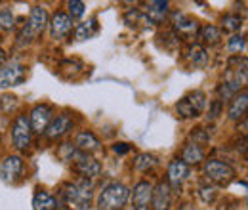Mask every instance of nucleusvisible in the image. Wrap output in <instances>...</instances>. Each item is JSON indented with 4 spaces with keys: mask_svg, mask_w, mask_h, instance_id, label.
Segmentation results:
<instances>
[{
    "mask_svg": "<svg viewBox=\"0 0 248 210\" xmlns=\"http://www.w3.org/2000/svg\"><path fill=\"white\" fill-rule=\"evenodd\" d=\"M124 21H126L128 27H134V29H138L140 25H141V27H149V25H151L149 19L145 17V14L140 12V10H132V12H128L126 17H124Z\"/></svg>",
    "mask_w": 248,
    "mask_h": 210,
    "instance_id": "nucleus-26",
    "label": "nucleus"
},
{
    "mask_svg": "<svg viewBox=\"0 0 248 210\" xmlns=\"http://www.w3.org/2000/svg\"><path fill=\"white\" fill-rule=\"evenodd\" d=\"M48 27V12L42 8V6H32L31 10V16H29V21L23 25V29L19 32V44L23 46V44H29L32 42L34 38H38L44 29Z\"/></svg>",
    "mask_w": 248,
    "mask_h": 210,
    "instance_id": "nucleus-3",
    "label": "nucleus"
},
{
    "mask_svg": "<svg viewBox=\"0 0 248 210\" xmlns=\"http://www.w3.org/2000/svg\"><path fill=\"white\" fill-rule=\"evenodd\" d=\"M58 207H60L58 199L48 191H38L32 197V210H58Z\"/></svg>",
    "mask_w": 248,
    "mask_h": 210,
    "instance_id": "nucleus-20",
    "label": "nucleus"
},
{
    "mask_svg": "<svg viewBox=\"0 0 248 210\" xmlns=\"http://www.w3.org/2000/svg\"><path fill=\"white\" fill-rule=\"evenodd\" d=\"M132 205V210H153V185L149 181L141 180L134 185Z\"/></svg>",
    "mask_w": 248,
    "mask_h": 210,
    "instance_id": "nucleus-10",
    "label": "nucleus"
},
{
    "mask_svg": "<svg viewBox=\"0 0 248 210\" xmlns=\"http://www.w3.org/2000/svg\"><path fill=\"white\" fill-rule=\"evenodd\" d=\"M0 40H2V38H0Z\"/></svg>",
    "mask_w": 248,
    "mask_h": 210,
    "instance_id": "nucleus-38",
    "label": "nucleus"
},
{
    "mask_svg": "<svg viewBox=\"0 0 248 210\" xmlns=\"http://www.w3.org/2000/svg\"><path fill=\"white\" fill-rule=\"evenodd\" d=\"M172 23H174V34H176L178 40L180 38L182 40H191V38H195L199 34V29H201L199 21L186 16V14H176Z\"/></svg>",
    "mask_w": 248,
    "mask_h": 210,
    "instance_id": "nucleus-8",
    "label": "nucleus"
},
{
    "mask_svg": "<svg viewBox=\"0 0 248 210\" xmlns=\"http://www.w3.org/2000/svg\"><path fill=\"white\" fill-rule=\"evenodd\" d=\"M69 161L75 162V170H77L84 180H93V178H97V176L101 174V164H99L93 157L86 155V153H80L78 149H75V153L71 155Z\"/></svg>",
    "mask_w": 248,
    "mask_h": 210,
    "instance_id": "nucleus-6",
    "label": "nucleus"
},
{
    "mask_svg": "<svg viewBox=\"0 0 248 210\" xmlns=\"http://www.w3.org/2000/svg\"><path fill=\"white\" fill-rule=\"evenodd\" d=\"M219 113H221V101H219V99H214V101L210 103V109H208V119L216 120L217 117H219Z\"/></svg>",
    "mask_w": 248,
    "mask_h": 210,
    "instance_id": "nucleus-35",
    "label": "nucleus"
},
{
    "mask_svg": "<svg viewBox=\"0 0 248 210\" xmlns=\"http://www.w3.org/2000/svg\"><path fill=\"white\" fill-rule=\"evenodd\" d=\"M247 107H248V94L247 92H241V94H237L231 99L229 109H227V117L231 120H239L241 117H245Z\"/></svg>",
    "mask_w": 248,
    "mask_h": 210,
    "instance_id": "nucleus-19",
    "label": "nucleus"
},
{
    "mask_svg": "<svg viewBox=\"0 0 248 210\" xmlns=\"http://www.w3.org/2000/svg\"><path fill=\"white\" fill-rule=\"evenodd\" d=\"M71 128H73V119H71V115L63 113V115H58L56 119L50 120L48 128L44 130V136H46L48 140H58V138L65 136Z\"/></svg>",
    "mask_w": 248,
    "mask_h": 210,
    "instance_id": "nucleus-15",
    "label": "nucleus"
},
{
    "mask_svg": "<svg viewBox=\"0 0 248 210\" xmlns=\"http://www.w3.org/2000/svg\"><path fill=\"white\" fill-rule=\"evenodd\" d=\"M204 44H217L221 40V29L216 27V25H204L199 29V34H197Z\"/></svg>",
    "mask_w": 248,
    "mask_h": 210,
    "instance_id": "nucleus-24",
    "label": "nucleus"
},
{
    "mask_svg": "<svg viewBox=\"0 0 248 210\" xmlns=\"http://www.w3.org/2000/svg\"><path fill=\"white\" fill-rule=\"evenodd\" d=\"M199 195H201V199H202L204 203H210V201H214V197H216V189H214V187L204 185V187H201Z\"/></svg>",
    "mask_w": 248,
    "mask_h": 210,
    "instance_id": "nucleus-34",
    "label": "nucleus"
},
{
    "mask_svg": "<svg viewBox=\"0 0 248 210\" xmlns=\"http://www.w3.org/2000/svg\"><path fill=\"white\" fill-rule=\"evenodd\" d=\"M12 140H14V145L19 151L29 149L32 140V130L27 115H17L16 117L14 124H12Z\"/></svg>",
    "mask_w": 248,
    "mask_h": 210,
    "instance_id": "nucleus-7",
    "label": "nucleus"
},
{
    "mask_svg": "<svg viewBox=\"0 0 248 210\" xmlns=\"http://www.w3.org/2000/svg\"><path fill=\"white\" fill-rule=\"evenodd\" d=\"M187 178H189V166L182 159H174L168 164V180H166V183L174 189H180Z\"/></svg>",
    "mask_w": 248,
    "mask_h": 210,
    "instance_id": "nucleus-14",
    "label": "nucleus"
},
{
    "mask_svg": "<svg viewBox=\"0 0 248 210\" xmlns=\"http://www.w3.org/2000/svg\"><path fill=\"white\" fill-rule=\"evenodd\" d=\"M134 164H136L138 170L147 172V170H151V168L156 164V157L155 155H151V153H141V155H138V159H136Z\"/></svg>",
    "mask_w": 248,
    "mask_h": 210,
    "instance_id": "nucleus-28",
    "label": "nucleus"
},
{
    "mask_svg": "<svg viewBox=\"0 0 248 210\" xmlns=\"http://www.w3.org/2000/svg\"><path fill=\"white\" fill-rule=\"evenodd\" d=\"M243 23H245L243 16H239V14H227L221 19V29L225 31V32H237V31L243 27Z\"/></svg>",
    "mask_w": 248,
    "mask_h": 210,
    "instance_id": "nucleus-27",
    "label": "nucleus"
},
{
    "mask_svg": "<svg viewBox=\"0 0 248 210\" xmlns=\"http://www.w3.org/2000/svg\"><path fill=\"white\" fill-rule=\"evenodd\" d=\"M16 105H17V97H16V96L4 94V96L0 97V109H2V111H12V109H16Z\"/></svg>",
    "mask_w": 248,
    "mask_h": 210,
    "instance_id": "nucleus-32",
    "label": "nucleus"
},
{
    "mask_svg": "<svg viewBox=\"0 0 248 210\" xmlns=\"http://www.w3.org/2000/svg\"><path fill=\"white\" fill-rule=\"evenodd\" d=\"M204 174H206V178L210 181L219 183V185H225V183H229V181L235 178L237 172H235V168L231 164H227L223 161H217V159H210L204 164Z\"/></svg>",
    "mask_w": 248,
    "mask_h": 210,
    "instance_id": "nucleus-5",
    "label": "nucleus"
},
{
    "mask_svg": "<svg viewBox=\"0 0 248 210\" xmlns=\"http://www.w3.org/2000/svg\"><path fill=\"white\" fill-rule=\"evenodd\" d=\"M172 205V187L166 181H158L153 187V209L170 210Z\"/></svg>",
    "mask_w": 248,
    "mask_h": 210,
    "instance_id": "nucleus-16",
    "label": "nucleus"
},
{
    "mask_svg": "<svg viewBox=\"0 0 248 210\" xmlns=\"http://www.w3.org/2000/svg\"><path fill=\"white\" fill-rule=\"evenodd\" d=\"M67 6H69V17H71V19L82 17V16H84V12H86L84 2H80V0H71Z\"/></svg>",
    "mask_w": 248,
    "mask_h": 210,
    "instance_id": "nucleus-30",
    "label": "nucleus"
},
{
    "mask_svg": "<svg viewBox=\"0 0 248 210\" xmlns=\"http://www.w3.org/2000/svg\"><path fill=\"white\" fill-rule=\"evenodd\" d=\"M25 81V65H21L19 61H12L6 63L0 69V88H10V86H17Z\"/></svg>",
    "mask_w": 248,
    "mask_h": 210,
    "instance_id": "nucleus-9",
    "label": "nucleus"
},
{
    "mask_svg": "<svg viewBox=\"0 0 248 210\" xmlns=\"http://www.w3.org/2000/svg\"><path fill=\"white\" fill-rule=\"evenodd\" d=\"M48 25H50V34H52V38L62 40V38L71 34V31H73V19H71L69 14H65V12H56V14L52 16V19L48 21Z\"/></svg>",
    "mask_w": 248,
    "mask_h": 210,
    "instance_id": "nucleus-13",
    "label": "nucleus"
},
{
    "mask_svg": "<svg viewBox=\"0 0 248 210\" xmlns=\"http://www.w3.org/2000/svg\"><path fill=\"white\" fill-rule=\"evenodd\" d=\"M63 199L71 210H90L92 201V183L88 180L77 181V183H67L63 185Z\"/></svg>",
    "mask_w": 248,
    "mask_h": 210,
    "instance_id": "nucleus-1",
    "label": "nucleus"
},
{
    "mask_svg": "<svg viewBox=\"0 0 248 210\" xmlns=\"http://www.w3.org/2000/svg\"><path fill=\"white\" fill-rule=\"evenodd\" d=\"M191 138H193V140H195V144H197V145H201V147L210 140V136L204 132V128H197V130L191 134Z\"/></svg>",
    "mask_w": 248,
    "mask_h": 210,
    "instance_id": "nucleus-33",
    "label": "nucleus"
},
{
    "mask_svg": "<svg viewBox=\"0 0 248 210\" xmlns=\"http://www.w3.org/2000/svg\"><path fill=\"white\" fill-rule=\"evenodd\" d=\"M180 210H195V207H191V205H184Z\"/></svg>",
    "mask_w": 248,
    "mask_h": 210,
    "instance_id": "nucleus-37",
    "label": "nucleus"
},
{
    "mask_svg": "<svg viewBox=\"0 0 248 210\" xmlns=\"http://www.w3.org/2000/svg\"><path fill=\"white\" fill-rule=\"evenodd\" d=\"M128 199H130V189L124 183L113 181L105 185L97 195V210H123Z\"/></svg>",
    "mask_w": 248,
    "mask_h": 210,
    "instance_id": "nucleus-2",
    "label": "nucleus"
},
{
    "mask_svg": "<svg viewBox=\"0 0 248 210\" xmlns=\"http://www.w3.org/2000/svg\"><path fill=\"white\" fill-rule=\"evenodd\" d=\"M14 27V14L10 8H2L0 10V29L10 31Z\"/></svg>",
    "mask_w": 248,
    "mask_h": 210,
    "instance_id": "nucleus-31",
    "label": "nucleus"
},
{
    "mask_svg": "<svg viewBox=\"0 0 248 210\" xmlns=\"http://www.w3.org/2000/svg\"><path fill=\"white\" fill-rule=\"evenodd\" d=\"M204 159V149L197 144H187L184 147V153H182V161L186 162L187 166L189 164H199L201 161Z\"/></svg>",
    "mask_w": 248,
    "mask_h": 210,
    "instance_id": "nucleus-22",
    "label": "nucleus"
},
{
    "mask_svg": "<svg viewBox=\"0 0 248 210\" xmlns=\"http://www.w3.org/2000/svg\"><path fill=\"white\" fill-rule=\"evenodd\" d=\"M75 147L80 151V153H92V151L99 149V140L97 136L90 132V130H84V132H78L77 140H75Z\"/></svg>",
    "mask_w": 248,
    "mask_h": 210,
    "instance_id": "nucleus-18",
    "label": "nucleus"
},
{
    "mask_svg": "<svg viewBox=\"0 0 248 210\" xmlns=\"http://www.w3.org/2000/svg\"><path fill=\"white\" fill-rule=\"evenodd\" d=\"M168 12H170V4L168 2H164V0H155V2H149L147 6H145V17L149 19V23H162L164 21V17L168 16Z\"/></svg>",
    "mask_w": 248,
    "mask_h": 210,
    "instance_id": "nucleus-17",
    "label": "nucleus"
},
{
    "mask_svg": "<svg viewBox=\"0 0 248 210\" xmlns=\"http://www.w3.org/2000/svg\"><path fill=\"white\" fill-rule=\"evenodd\" d=\"M95 32H97V21L95 19H88V21L80 23L75 29V36H77V40H88V38H92Z\"/></svg>",
    "mask_w": 248,
    "mask_h": 210,
    "instance_id": "nucleus-25",
    "label": "nucleus"
},
{
    "mask_svg": "<svg viewBox=\"0 0 248 210\" xmlns=\"http://www.w3.org/2000/svg\"><path fill=\"white\" fill-rule=\"evenodd\" d=\"M54 119V109L46 103H40L36 105L29 115V124H31V130L34 134H44V130L48 128L50 120Z\"/></svg>",
    "mask_w": 248,
    "mask_h": 210,
    "instance_id": "nucleus-11",
    "label": "nucleus"
},
{
    "mask_svg": "<svg viewBox=\"0 0 248 210\" xmlns=\"http://www.w3.org/2000/svg\"><path fill=\"white\" fill-rule=\"evenodd\" d=\"M186 58L193 67H204V65L208 63V54H206V50H204L202 46H199V44H191V46L187 48Z\"/></svg>",
    "mask_w": 248,
    "mask_h": 210,
    "instance_id": "nucleus-21",
    "label": "nucleus"
},
{
    "mask_svg": "<svg viewBox=\"0 0 248 210\" xmlns=\"http://www.w3.org/2000/svg\"><path fill=\"white\" fill-rule=\"evenodd\" d=\"M113 151H115L117 155H126V153L130 151V145H128V144H115V145H113Z\"/></svg>",
    "mask_w": 248,
    "mask_h": 210,
    "instance_id": "nucleus-36",
    "label": "nucleus"
},
{
    "mask_svg": "<svg viewBox=\"0 0 248 210\" xmlns=\"http://www.w3.org/2000/svg\"><path fill=\"white\" fill-rule=\"evenodd\" d=\"M206 107V96L204 92L201 90H195L191 94L184 96L178 103H176V111L182 119H195L199 117Z\"/></svg>",
    "mask_w": 248,
    "mask_h": 210,
    "instance_id": "nucleus-4",
    "label": "nucleus"
},
{
    "mask_svg": "<svg viewBox=\"0 0 248 210\" xmlns=\"http://www.w3.org/2000/svg\"><path fill=\"white\" fill-rule=\"evenodd\" d=\"M239 92H241V84H237L233 81H225V82H221L217 86V96H219V101L221 103L223 101H231Z\"/></svg>",
    "mask_w": 248,
    "mask_h": 210,
    "instance_id": "nucleus-23",
    "label": "nucleus"
},
{
    "mask_svg": "<svg viewBox=\"0 0 248 210\" xmlns=\"http://www.w3.org/2000/svg\"><path fill=\"white\" fill-rule=\"evenodd\" d=\"M245 48H247V36L245 34H233L227 40V50L231 54H241V52H245Z\"/></svg>",
    "mask_w": 248,
    "mask_h": 210,
    "instance_id": "nucleus-29",
    "label": "nucleus"
},
{
    "mask_svg": "<svg viewBox=\"0 0 248 210\" xmlns=\"http://www.w3.org/2000/svg\"><path fill=\"white\" fill-rule=\"evenodd\" d=\"M23 174V159L19 155H8L0 166V178L6 183H14Z\"/></svg>",
    "mask_w": 248,
    "mask_h": 210,
    "instance_id": "nucleus-12",
    "label": "nucleus"
}]
</instances>
